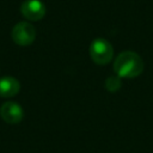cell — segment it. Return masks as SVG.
<instances>
[{
    "label": "cell",
    "instance_id": "cell-1",
    "mask_svg": "<svg viewBox=\"0 0 153 153\" xmlns=\"http://www.w3.org/2000/svg\"><path fill=\"white\" fill-rule=\"evenodd\" d=\"M143 61L139 54L126 50L117 55L114 62V72L120 78H136L143 72Z\"/></svg>",
    "mask_w": 153,
    "mask_h": 153
},
{
    "label": "cell",
    "instance_id": "cell-2",
    "mask_svg": "<svg viewBox=\"0 0 153 153\" xmlns=\"http://www.w3.org/2000/svg\"><path fill=\"white\" fill-rule=\"evenodd\" d=\"M90 56L96 65H106L112 60L114 48L105 38H96L90 45Z\"/></svg>",
    "mask_w": 153,
    "mask_h": 153
},
{
    "label": "cell",
    "instance_id": "cell-3",
    "mask_svg": "<svg viewBox=\"0 0 153 153\" xmlns=\"http://www.w3.org/2000/svg\"><path fill=\"white\" fill-rule=\"evenodd\" d=\"M12 39L18 45H30L36 38V30L33 25L27 22H20L12 29Z\"/></svg>",
    "mask_w": 153,
    "mask_h": 153
},
{
    "label": "cell",
    "instance_id": "cell-4",
    "mask_svg": "<svg viewBox=\"0 0 153 153\" xmlns=\"http://www.w3.org/2000/svg\"><path fill=\"white\" fill-rule=\"evenodd\" d=\"M23 17L29 20H39L45 14V6L41 0H25L20 6Z\"/></svg>",
    "mask_w": 153,
    "mask_h": 153
},
{
    "label": "cell",
    "instance_id": "cell-5",
    "mask_svg": "<svg viewBox=\"0 0 153 153\" xmlns=\"http://www.w3.org/2000/svg\"><path fill=\"white\" fill-rule=\"evenodd\" d=\"M0 114H1L2 120L10 124L19 123L24 117V111L22 106L14 102H7L2 104L0 109Z\"/></svg>",
    "mask_w": 153,
    "mask_h": 153
},
{
    "label": "cell",
    "instance_id": "cell-6",
    "mask_svg": "<svg viewBox=\"0 0 153 153\" xmlns=\"http://www.w3.org/2000/svg\"><path fill=\"white\" fill-rule=\"evenodd\" d=\"M20 90L19 81L13 76H4L0 79V97H13Z\"/></svg>",
    "mask_w": 153,
    "mask_h": 153
},
{
    "label": "cell",
    "instance_id": "cell-7",
    "mask_svg": "<svg viewBox=\"0 0 153 153\" xmlns=\"http://www.w3.org/2000/svg\"><path fill=\"white\" fill-rule=\"evenodd\" d=\"M105 88L110 92H116L121 88V85H122V81H121V78L118 75H110L105 79Z\"/></svg>",
    "mask_w": 153,
    "mask_h": 153
}]
</instances>
